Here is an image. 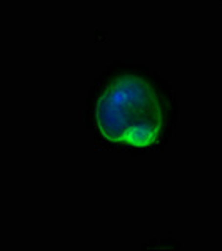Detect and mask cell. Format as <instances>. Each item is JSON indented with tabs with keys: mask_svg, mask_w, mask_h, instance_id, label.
I'll list each match as a JSON object with an SVG mask.
<instances>
[{
	"mask_svg": "<svg viewBox=\"0 0 222 251\" xmlns=\"http://www.w3.org/2000/svg\"><path fill=\"white\" fill-rule=\"evenodd\" d=\"M177 116L176 92L159 72L119 59L107 64L92 82L84 124L95 144L142 154L169 144Z\"/></svg>",
	"mask_w": 222,
	"mask_h": 251,
	"instance_id": "1",
	"label": "cell"
},
{
	"mask_svg": "<svg viewBox=\"0 0 222 251\" xmlns=\"http://www.w3.org/2000/svg\"><path fill=\"white\" fill-rule=\"evenodd\" d=\"M216 2H219V3H222V0H216Z\"/></svg>",
	"mask_w": 222,
	"mask_h": 251,
	"instance_id": "2",
	"label": "cell"
}]
</instances>
